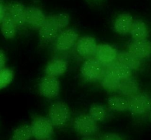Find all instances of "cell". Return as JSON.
<instances>
[{
	"instance_id": "5b68a950",
	"label": "cell",
	"mask_w": 151,
	"mask_h": 140,
	"mask_svg": "<svg viewBox=\"0 0 151 140\" xmlns=\"http://www.w3.org/2000/svg\"><path fill=\"white\" fill-rule=\"evenodd\" d=\"M78 38L77 32L73 28L63 29L55 39V47L58 51H65L71 48L77 43Z\"/></svg>"
},
{
	"instance_id": "7c38bea8",
	"label": "cell",
	"mask_w": 151,
	"mask_h": 140,
	"mask_svg": "<svg viewBox=\"0 0 151 140\" xmlns=\"http://www.w3.org/2000/svg\"><path fill=\"white\" fill-rule=\"evenodd\" d=\"M117 53L112 46L107 44H100L97 45L96 58L103 65H109L117 58Z\"/></svg>"
},
{
	"instance_id": "8992f818",
	"label": "cell",
	"mask_w": 151,
	"mask_h": 140,
	"mask_svg": "<svg viewBox=\"0 0 151 140\" xmlns=\"http://www.w3.org/2000/svg\"><path fill=\"white\" fill-rule=\"evenodd\" d=\"M129 110L133 115H142L151 108V100L143 93H136L127 99Z\"/></svg>"
},
{
	"instance_id": "7402d4cb",
	"label": "cell",
	"mask_w": 151,
	"mask_h": 140,
	"mask_svg": "<svg viewBox=\"0 0 151 140\" xmlns=\"http://www.w3.org/2000/svg\"><path fill=\"white\" fill-rule=\"evenodd\" d=\"M107 104L109 108L117 112H122L127 110L128 102L124 97L113 96L108 98Z\"/></svg>"
},
{
	"instance_id": "52a82bcc",
	"label": "cell",
	"mask_w": 151,
	"mask_h": 140,
	"mask_svg": "<svg viewBox=\"0 0 151 140\" xmlns=\"http://www.w3.org/2000/svg\"><path fill=\"white\" fill-rule=\"evenodd\" d=\"M60 90V83L57 77L45 75L40 80L38 90L40 95L48 99L58 96Z\"/></svg>"
},
{
	"instance_id": "d4e9b609",
	"label": "cell",
	"mask_w": 151,
	"mask_h": 140,
	"mask_svg": "<svg viewBox=\"0 0 151 140\" xmlns=\"http://www.w3.org/2000/svg\"><path fill=\"white\" fill-rule=\"evenodd\" d=\"M14 71L9 68L4 67L0 70V90L6 87L12 81Z\"/></svg>"
},
{
	"instance_id": "484cf974",
	"label": "cell",
	"mask_w": 151,
	"mask_h": 140,
	"mask_svg": "<svg viewBox=\"0 0 151 140\" xmlns=\"http://www.w3.org/2000/svg\"><path fill=\"white\" fill-rule=\"evenodd\" d=\"M53 17L60 30L65 28L70 23V18L68 14L59 13L53 14Z\"/></svg>"
},
{
	"instance_id": "6da1fadb",
	"label": "cell",
	"mask_w": 151,
	"mask_h": 140,
	"mask_svg": "<svg viewBox=\"0 0 151 140\" xmlns=\"http://www.w3.org/2000/svg\"><path fill=\"white\" fill-rule=\"evenodd\" d=\"M30 125L32 137L36 140H53L54 126L48 117L35 116Z\"/></svg>"
},
{
	"instance_id": "5bb4252c",
	"label": "cell",
	"mask_w": 151,
	"mask_h": 140,
	"mask_svg": "<svg viewBox=\"0 0 151 140\" xmlns=\"http://www.w3.org/2000/svg\"><path fill=\"white\" fill-rule=\"evenodd\" d=\"M133 22V17L130 14H121L114 21V29L119 34L126 35L130 32Z\"/></svg>"
},
{
	"instance_id": "9a60e30c",
	"label": "cell",
	"mask_w": 151,
	"mask_h": 140,
	"mask_svg": "<svg viewBox=\"0 0 151 140\" xmlns=\"http://www.w3.org/2000/svg\"><path fill=\"white\" fill-rule=\"evenodd\" d=\"M67 62L61 58H54L48 63L45 68V75L58 77L63 75L67 70Z\"/></svg>"
},
{
	"instance_id": "7a4b0ae2",
	"label": "cell",
	"mask_w": 151,
	"mask_h": 140,
	"mask_svg": "<svg viewBox=\"0 0 151 140\" xmlns=\"http://www.w3.org/2000/svg\"><path fill=\"white\" fill-rule=\"evenodd\" d=\"M48 118L54 126L63 127L70 118L69 106L61 101L52 103L48 110Z\"/></svg>"
},
{
	"instance_id": "44dd1931",
	"label": "cell",
	"mask_w": 151,
	"mask_h": 140,
	"mask_svg": "<svg viewBox=\"0 0 151 140\" xmlns=\"http://www.w3.org/2000/svg\"><path fill=\"white\" fill-rule=\"evenodd\" d=\"M31 137L32 134L31 125L23 124L14 131L10 140H29Z\"/></svg>"
},
{
	"instance_id": "f546056e",
	"label": "cell",
	"mask_w": 151,
	"mask_h": 140,
	"mask_svg": "<svg viewBox=\"0 0 151 140\" xmlns=\"http://www.w3.org/2000/svg\"><path fill=\"white\" fill-rule=\"evenodd\" d=\"M81 140H98V139L91 136H83Z\"/></svg>"
},
{
	"instance_id": "30bf717a",
	"label": "cell",
	"mask_w": 151,
	"mask_h": 140,
	"mask_svg": "<svg viewBox=\"0 0 151 140\" xmlns=\"http://www.w3.org/2000/svg\"><path fill=\"white\" fill-rule=\"evenodd\" d=\"M46 17L44 13L37 7L28 6L25 9V24L34 30H38L44 22Z\"/></svg>"
},
{
	"instance_id": "83f0119b",
	"label": "cell",
	"mask_w": 151,
	"mask_h": 140,
	"mask_svg": "<svg viewBox=\"0 0 151 140\" xmlns=\"http://www.w3.org/2000/svg\"><path fill=\"white\" fill-rule=\"evenodd\" d=\"M6 6L4 4L2 0H0V24L6 15Z\"/></svg>"
},
{
	"instance_id": "ffe728a7",
	"label": "cell",
	"mask_w": 151,
	"mask_h": 140,
	"mask_svg": "<svg viewBox=\"0 0 151 140\" xmlns=\"http://www.w3.org/2000/svg\"><path fill=\"white\" fill-rule=\"evenodd\" d=\"M130 33L135 40L147 39L148 37V30L145 23L139 19L133 21Z\"/></svg>"
},
{
	"instance_id": "e0dca14e",
	"label": "cell",
	"mask_w": 151,
	"mask_h": 140,
	"mask_svg": "<svg viewBox=\"0 0 151 140\" xmlns=\"http://www.w3.org/2000/svg\"><path fill=\"white\" fill-rule=\"evenodd\" d=\"M120 83V80L117 77L111 70L107 67L105 71V74L100 80L101 86L110 91L117 90Z\"/></svg>"
},
{
	"instance_id": "4fadbf2b",
	"label": "cell",
	"mask_w": 151,
	"mask_h": 140,
	"mask_svg": "<svg viewBox=\"0 0 151 140\" xmlns=\"http://www.w3.org/2000/svg\"><path fill=\"white\" fill-rule=\"evenodd\" d=\"M129 51L140 59L148 58L151 55V41L147 39L134 40L129 45Z\"/></svg>"
},
{
	"instance_id": "8fae6325",
	"label": "cell",
	"mask_w": 151,
	"mask_h": 140,
	"mask_svg": "<svg viewBox=\"0 0 151 140\" xmlns=\"http://www.w3.org/2000/svg\"><path fill=\"white\" fill-rule=\"evenodd\" d=\"M6 6V14L8 15L15 23L18 28H21L25 24V7L19 2H11Z\"/></svg>"
},
{
	"instance_id": "4316f807",
	"label": "cell",
	"mask_w": 151,
	"mask_h": 140,
	"mask_svg": "<svg viewBox=\"0 0 151 140\" xmlns=\"http://www.w3.org/2000/svg\"><path fill=\"white\" fill-rule=\"evenodd\" d=\"M100 140H123L121 136L115 133H107L103 135Z\"/></svg>"
},
{
	"instance_id": "f1b7e54d",
	"label": "cell",
	"mask_w": 151,
	"mask_h": 140,
	"mask_svg": "<svg viewBox=\"0 0 151 140\" xmlns=\"http://www.w3.org/2000/svg\"><path fill=\"white\" fill-rule=\"evenodd\" d=\"M6 56L4 52L0 50V70L5 67Z\"/></svg>"
},
{
	"instance_id": "2e32d148",
	"label": "cell",
	"mask_w": 151,
	"mask_h": 140,
	"mask_svg": "<svg viewBox=\"0 0 151 140\" xmlns=\"http://www.w3.org/2000/svg\"><path fill=\"white\" fill-rule=\"evenodd\" d=\"M117 62L124 65L131 70H137L140 66V58L134 56L129 51H122L117 54Z\"/></svg>"
},
{
	"instance_id": "603a6c76",
	"label": "cell",
	"mask_w": 151,
	"mask_h": 140,
	"mask_svg": "<svg viewBox=\"0 0 151 140\" xmlns=\"http://www.w3.org/2000/svg\"><path fill=\"white\" fill-rule=\"evenodd\" d=\"M109 65L110 66H108V67L114 75L120 80V81L130 77L132 75V70L127 66L123 65L119 62L114 64H112L111 63Z\"/></svg>"
},
{
	"instance_id": "d6986e66",
	"label": "cell",
	"mask_w": 151,
	"mask_h": 140,
	"mask_svg": "<svg viewBox=\"0 0 151 140\" xmlns=\"http://www.w3.org/2000/svg\"><path fill=\"white\" fill-rule=\"evenodd\" d=\"M117 90L122 95L129 97L137 93L138 86L133 79L128 78L120 81Z\"/></svg>"
},
{
	"instance_id": "cb8c5ba5",
	"label": "cell",
	"mask_w": 151,
	"mask_h": 140,
	"mask_svg": "<svg viewBox=\"0 0 151 140\" xmlns=\"http://www.w3.org/2000/svg\"><path fill=\"white\" fill-rule=\"evenodd\" d=\"M89 115L96 122H102L106 118L107 111L103 106L93 104L90 107Z\"/></svg>"
},
{
	"instance_id": "ba28073f",
	"label": "cell",
	"mask_w": 151,
	"mask_h": 140,
	"mask_svg": "<svg viewBox=\"0 0 151 140\" xmlns=\"http://www.w3.org/2000/svg\"><path fill=\"white\" fill-rule=\"evenodd\" d=\"M60 29L55 22L53 15L47 16L46 19L38 29L39 38L42 43H47L55 40Z\"/></svg>"
},
{
	"instance_id": "ac0fdd59",
	"label": "cell",
	"mask_w": 151,
	"mask_h": 140,
	"mask_svg": "<svg viewBox=\"0 0 151 140\" xmlns=\"http://www.w3.org/2000/svg\"><path fill=\"white\" fill-rule=\"evenodd\" d=\"M1 31L2 35L6 39H12L17 34V27L11 18L6 14L0 24Z\"/></svg>"
},
{
	"instance_id": "9c48e42d",
	"label": "cell",
	"mask_w": 151,
	"mask_h": 140,
	"mask_svg": "<svg viewBox=\"0 0 151 140\" xmlns=\"http://www.w3.org/2000/svg\"><path fill=\"white\" fill-rule=\"evenodd\" d=\"M96 39L89 35H85L78 39L76 48L77 53L79 56L83 58H90L95 56L97 48Z\"/></svg>"
},
{
	"instance_id": "277c9868",
	"label": "cell",
	"mask_w": 151,
	"mask_h": 140,
	"mask_svg": "<svg viewBox=\"0 0 151 140\" xmlns=\"http://www.w3.org/2000/svg\"><path fill=\"white\" fill-rule=\"evenodd\" d=\"M75 131L83 136H91L98 130L97 123L89 114L83 113L76 117L73 122Z\"/></svg>"
},
{
	"instance_id": "3957f363",
	"label": "cell",
	"mask_w": 151,
	"mask_h": 140,
	"mask_svg": "<svg viewBox=\"0 0 151 140\" xmlns=\"http://www.w3.org/2000/svg\"><path fill=\"white\" fill-rule=\"evenodd\" d=\"M82 77L87 81L94 82L101 80L105 74L104 65L96 58H88L81 67Z\"/></svg>"
}]
</instances>
